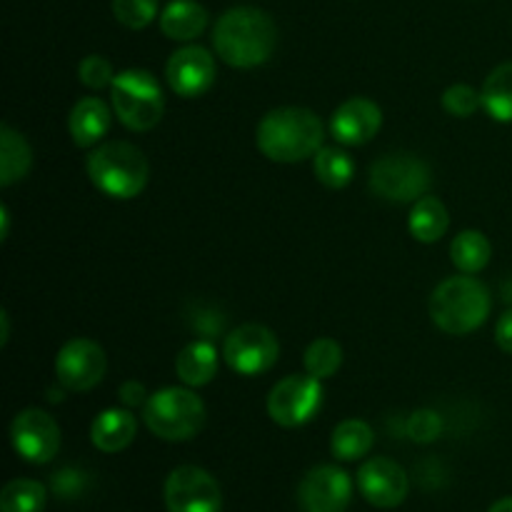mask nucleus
<instances>
[{
	"label": "nucleus",
	"mask_w": 512,
	"mask_h": 512,
	"mask_svg": "<svg viewBox=\"0 0 512 512\" xmlns=\"http://www.w3.org/2000/svg\"><path fill=\"white\" fill-rule=\"evenodd\" d=\"M278 45L275 20L260 8H233L213 28V48L230 68H258L268 63Z\"/></svg>",
	"instance_id": "nucleus-1"
},
{
	"label": "nucleus",
	"mask_w": 512,
	"mask_h": 512,
	"mask_svg": "<svg viewBox=\"0 0 512 512\" xmlns=\"http://www.w3.org/2000/svg\"><path fill=\"white\" fill-rule=\"evenodd\" d=\"M323 123L308 108H275L260 120L258 148L273 163H300L323 148Z\"/></svg>",
	"instance_id": "nucleus-2"
},
{
	"label": "nucleus",
	"mask_w": 512,
	"mask_h": 512,
	"mask_svg": "<svg viewBox=\"0 0 512 512\" xmlns=\"http://www.w3.org/2000/svg\"><path fill=\"white\" fill-rule=\"evenodd\" d=\"M430 318L443 333L468 335L488 320L493 298L488 285L473 275H453L430 295Z\"/></svg>",
	"instance_id": "nucleus-3"
},
{
	"label": "nucleus",
	"mask_w": 512,
	"mask_h": 512,
	"mask_svg": "<svg viewBox=\"0 0 512 512\" xmlns=\"http://www.w3.org/2000/svg\"><path fill=\"white\" fill-rule=\"evenodd\" d=\"M88 175L108 198L130 200L145 190L150 168L143 150L125 140H113L88 155Z\"/></svg>",
	"instance_id": "nucleus-4"
},
{
	"label": "nucleus",
	"mask_w": 512,
	"mask_h": 512,
	"mask_svg": "<svg viewBox=\"0 0 512 512\" xmlns=\"http://www.w3.org/2000/svg\"><path fill=\"white\" fill-rule=\"evenodd\" d=\"M143 420L153 435L180 443L203 430L205 403L188 388H163L143 405Z\"/></svg>",
	"instance_id": "nucleus-5"
},
{
	"label": "nucleus",
	"mask_w": 512,
	"mask_h": 512,
	"mask_svg": "<svg viewBox=\"0 0 512 512\" xmlns=\"http://www.w3.org/2000/svg\"><path fill=\"white\" fill-rule=\"evenodd\" d=\"M110 103L120 123L135 133L153 130L165 110L163 90L150 70H123L110 85Z\"/></svg>",
	"instance_id": "nucleus-6"
},
{
	"label": "nucleus",
	"mask_w": 512,
	"mask_h": 512,
	"mask_svg": "<svg viewBox=\"0 0 512 512\" xmlns=\"http://www.w3.org/2000/svg\"><path fill=\"white\" fill-rule=\"evenodd\" d=\"M433 183L428 163L413 153H388L370 168L368 185L378 198L390 203H415L425 198Z\"/></svg>",
	"instance_id": "nucleus-7"
},
{
	"label": "nucleus",
	"mask_w": 512,
	"mask_h": 512,
	"mask_svg": "<svg viewBox=\"0 0 512 512\" xmlns=\"http://www.w3.org/2000/svg\"><path fill=\"white\" fill-rule=\"evenodd\" d=\"M280 343L270 328L260 323H248L235 328L225 335L223 360L233 373L255 378L260 373H268L278 363Z\"/></svg>",
	"instance_id": "nucleus-8"
},
{
	"label": "nucleus",
	"mask_w": 512,
	"mask_h": 512,
	"mask_svg": "<svg viewBox=\"0 0 512 512\" xmlns=\"http://www.w3.org/2000/svg\"><path fill=\"white\" fill-rule=\"evenodd\" d=\"M323 405V385L313 375H288L268 393V415L280 428L310 423Z\"/></svg>",
	"instance_id": "nucleus-9"
},
{
	"label": "nucleus",
	"mask_w": 512,
	"mask_h": 512,
	"mask_svg": "<svg viewBox=\"0 0 512 512\" xmlns=\"http://www.w3.org/2000/svg\"><path fill=\"white\" fill-rule=\"evenodd\" d=\"M165 508L168 512H220L223 493L218 480L198 465H180L165 480Z\"/></svg>",
	"instance_id": "nucleus-10"
},
{
	"label": "nucleus",
	"mask_w": 512,
	"mask_h": 512,
	"mask_svg": "<svg viewBox=\"0 0 512 512\" xmlns=\"http://www.w3.org/2000/svg\"><path fill=\"white\" fill-rule=\"evenodd\" d=\"M105 350L88 338L68 340L55 355V378L65 390L88 393L105 378Z\"/></svg>",
	"instance_id": "nucleus-11"
},
{
	"label": "nucleus",
	"mask_w": 512,
	"mask_h": 512,
	"mask_svg": "<svg viewBox=\"0 0 512 512\" xmlns=\"http://www.w3.org/2000/svg\"><path fill=\"white\" fill-rule=\"evenodd\" d=\"M10 440L20 458L33 465H45L58 455L60 428L53 415L40 408H28L15 415L10 425Z\"/></svg>",
	"instance_id": "nucleus-12"
},
{
	"label": "nucleus",
	"mask_w": 512,
	"mask_h": 512,
	"mask_svg": "<svg viewBox=\"0 0 512 512\" xmlns=\"http://www.w3.org/2000/svg\"><path fill=\"white\" fill-rule=\"evenodd\" d=\"M353 498L348 473L335 465L308 470L298 485V503L303 512H345Z\"/></svg>",
	"instance_id": "nucleus-13"
},
{
	"label": "nucleus",
	"mask_w": 512,
	"mask_h": 512,
	"mask_svg": "<svg viewBox=\"0 0 512 512\" xmlns=\"http://www.w3.org/2000/svg\"><path fill=\"white\" fill-rule=\"evenodd\" d=\"M165 80L180 98H200L215 83V58L200 45H185L170 55Z\"/></svg>",
	"instance_id": "nucleus-14"
},
{
	"label": "nucleus",
	"mask_w": 512,
	"mask_h": 512,
	"mask_svg": "<svg viewBox=\"0 0 512 512\" xmlns=\"http://www.w3.org/2000/svg\"><path fill=\"white\" fill-rule=\"evenodd\" d=\"M358 488L363 498L375 508H398L408 498V473L390 458H373L360 465Z\"/></svg>",
	"instance_id": "nucleus-15"
},
{
	"label": "nucleus",
	"mask_w": 512,
	"mask_h": 512,
	"mask_svg": "<svg viewBox=\"0 0 512 512\" xmlns=\"http://www.w3.org/2000/svg\"><path fill=\"white\" fill-rule=\"evenodd\" d=\"M383 110L368 98H350L340 105L330 120V133L340 145H365L378 135Z\"/></svg>",
	"instance_id": "nucleus-16"
},
{
	"label": "nucleus",
	"mask_w": 512,
	"mask_h": 512,
	"mask_svg": "<svg viewBox=\"0 0 512 512\" xmlns=\"http://www.w3.org/2000/svg\"><path fill=\"white\" fill-rule=\"evenodd\" d=\"M110 120H113V113H110L108 103L100 98H80L78 103L73 105L68 118V130L70 138L78 148H93L100 140L108 135Z\"/></svg>",
	"instance_id": "nucleus-17"
},
{
	"label": "nucleus",
	"mask_w": 512,
	"mask_h": 512,
	"mask_svg": "<svg viewBox=\"0 0 512 512\" xmlns=\"http://www.w3.org/2000/svg\"><path fill=\"white\" fill-rule=\"evenodd\" d=\"M138 433V420L130 410H103L90 425V440L100 453H120L128 448Z\"/></svg>",
	"instance_id": "nucleus-18"
},
{
	"label": "nucleus",
	"mask_w": 512,
	"mask_h": 512,
	"mask_svg": "<svg viewBox=\"0 0 512 512\" xmlns=\"http://www.w3.org/2000/svg\"><path fill=\"white\" fill-rule=\"evenodd\" d=\"M175 373H178L180 383L188 388H203L218 373V350L210 340H195V343L185 345L175 358Z\"/></svg>",
	"instance_id": "nucleus-19"
},
{
	"label": "nucleus",
	"mask_w": 512,
	"mask_h": 512,
	"mask_svg": "<svg viewBox=\"0 0 512 512\" xmlns=\"http://www.w3.org/2000/svg\"><path fill=\"white\" fill-rule=\"evenodd\" d=\"M208 28V10L195 0H173L160 13V30L170 40H195Z\"/></svg>",
	"instance_id": "nucleus-20"
},
{
	"label": "nucleus",
	"mask_w": 512,
	"mask_h": 512,
	"mask_svg": "<svg viewBox=\"0 0 512 512\" xmlns=\"http://www.w3.org/2000/svg\"><path fill=\"white\" fill-rule=\"evenodd\" d=\"M33 165V150L28 140L10 125H0V185L10 188L23 180Z\"/></svg>",
	"instance_id": "nucleus-21"
},
{
	"label": "nucleus",
	"mask_w": 512,
	"mask_h": 512,
	"mask_svg": "<svg viewBox=\"0 0 512 512\" xmlns=\"http://www.w3.org/2000/svg\"><path fill=\"white\" fill-rule=\"evenodd\" d=\"M408 228L410 235L420 243H438L450 228V215L443 200L433 198V195L415 200L413 210H410Z\"/></svg>",
	"instance_id": "nucleus-22"
},
{
	"label": "nucleus",
	"mask_w": 512,
	"mask_h": 512,
	"mask_svg": "<svg viewBox=\"0 0 512 512\" xmlns=\"http://www.w3.org/2000/svg\"><path fill=\"white\" fill-rule=\"evenodd\" d=\"M375 433L365 420H343L338 428L333 430L330 438V450L338 460L353 463V460L365 458L373 450Z\"/></svg>",
	"instance_id": "nucleus-23"
},
{
	"label": "nucleus",
	"mask_w": 512,
	"mask_h": 512,
	"mask_svg": "<svg viewBox=\"0 0 512 512\" xmlns=\"http://www.w3.org/2000/svg\"><path fill=\"white\" fill-rule=\"evenodd\" d=\"M490 255H493L490 240L480 230H463L450 243V260L465 275L480 273L490 263Z\"/></svg>",
	"instance_id": "nucleus-24"
},
{
	"label": "nucleus",
	"mask_w": 512,
	"mask_h": 512,
	"mask_svg": "<svg viewBox=\"0 0 512 512\" xmlns=\"http://www.w3.org/2000/svg\"><path fill=\"white\" fill-rule=\"evenodd\" d=\"M483 108L498 123H512V63H503L485 78Z\"/></svg>",
	"instance_id": "nucleus-25"
},
{
	"label": "nucleus",
	"mask_w": 512,
	"mask_h": 512,
	"mask_svg": "<svg viewBox=\"0 0 512 512\" xmlns=\"http://www.w3.org/2000/svg\"><path fill=\"white\" fill-rule=\"evenodd\" d=\"M315 178L330 190L348 188L355 175V163L345 150L340 148H320L313 158Z\"/></svg>",
	"instance_id": "nucleus-26"
},
{
	"label": "nucleus",
	"mask_w": 512,
	"mask_h": 512,
	"mask_svg": "<svg viewBox=\"0 0 512 512\" xmlns=\"http://www.w3.org/2000/svg\"><path fill=\"white\" fill-rule=\"evenodd\" d=\"M45 500L48 493L38 480H10L0 493V512H43Z\"/></svg>",
	"instance_id": "nucleus-27"
},
{
	"label": "nucleus",
	"mask_w": 512,
	"mask_h": 512,
	"mask_svg": "<svg viewBox=\"0 0 512 512\" xmlns=\"http://www.w3.org/2000/svg\"><path fill=\"white\" fill-rule=\"evenodd\" d=\"M343 365V348L333 338H318L305 350V373L318 380L333 378Z\"/></svg>",
	"instance_id": "nucleus-28"
},
{
	"label": "nucleus",
	"mask_w": 512,
	"mask_h": 512,
	"mask_svg": "<svg viewBox=\"0 0 512 512\" xmlns=\"http://www.w3.org/2000/svg\"><path fill=\"white\" fill-rule=\"evenodd\" d=\"M113 15L130 30H143L158 15V0H113Z\"/></svg>",
	"instance_id": "nucleus-29"
},
{
	"label": "nucleus",
	"mask_w": 512,
	"mask_h": 512,
	"mask_svg": "<svg viewBox=\"0 0 512 512\" xmlns=\"http://www.w3.org/2000/svg\"><path fill=\"white\" fill-rule=\"evenodd\" d=\"M405 435H408L413 443L420 445L435 443V440L443 435V418L430 408L415 410V413L408 415V420H405Z\"/></svg>",
	"instance_id": "nucleus-30"
},
{
	"label": "nucleus",
	"mask_w": 512,
	"mask_h": 512,
	"mask_svg": "<svg viewBox=\"0 0 512 512\" xmlns=\"http://www.w3.org/2000/svg\"><path fill=\"white\" fill-rule=\"evenodd\" d=\"M480 105H483V93L475 90L473 85H450L443 93V108L455 118H470V115L478 113Z\"/></svg>",
	"instance_id": "nucleus-31"
},
{
	"label": "nucleus",
	"mask_w": 512,
	"mask_h": 512,
	"mask_svg": "<svg viewBox=\"0 0 512 512\" xmlns=\"http://www.w3.org/2000/svg\"><path fill=\"white\" fill-rule=\"evenodd\" d=\"M78 78L85 88L103 90V88H108V85H113L115 73H113V65H110L108 58H103V55H88V58L80 60Z\"/></svg>",
	"instance_id": "nucleus-32"
},
{
	"label": "nucleus",
	"mask_w": 512,
	"mask_h": 512,
	"mask_svg": "<svg viewBox=\"0 0 512 512\" xmlns=\"http://www.w3.org/2000/svg\"><path fill=\"white\" fill-rule=\"evenodd\" d=\"M85 490V475L80 470L65 468L53 475V493L58 498H78Z\"/></svg>",
	"instance_id": "nucleus-33"
},
{
	"label": "nucleus",
	"mask_w": 512,
	"mask_h": 512,
	"mask_svg": "<svg viewBox=\"0 0 512 512\" xmlns=\"http://www.w3.org/2000/svg\"><path fill=\"white\" fill-rule=\"evenodd\" d=\"M118 398H120V403L128 405V408H140V405L148 403L150 395L145 393L143 383H138V380H128V383L120 385Z\"/></svg>",
	"instance_id": "nucleus-34"
},
{
	"label": "nucleus",
	"mask_w": 512,
	"mask_h": 512,
	"mask_svg": "<svg viewBox=\"0 0 512 512\" xmlns=\"http://www.w3.org/2000/svg\"><path fill=\"white\" fill-rule=\"evenodd\" d=\"M495 343L503 353L512 355V310L500 315L498 325H495Z\"/></svg>",
	"instance_id": "nucleus-35"
},
{
	"label": "nucleus",
	"mask_w": 512,
	"mask_h": 512,
	"mask_svg": "<svg viewBox=\"0 0 512 512\" xmlns=\"http://www.w3.org/2000/svg\"><path fill=\"white\" fill-rule=\"evenodd\" d=\"M8 338H10V318L3 310V313H0V345L8 343Z\"/></svg>",
	"instance_id": "nucleus-36"
},
{
	"label": "nucleus",
	"mask_w": 512,
	"mask_h": 512,
	"mask_svg": "<svg viewBox=\"0 0 512 512\" xmlns=\"http://www.w3.org/2000/svg\"><path fill=\"white\" fill-rule=\"evenodd\" d=\"M0 220H3V230H0V238H8V233H10V213H8V208H0Z\"/></svg>",
	"instance_id": "nucleus-37"
},
{
	"label": "nucleus",
	"mask_w": 512,
	"mask_h": 512,
	"mask_svg": "<svg viewBox=\"0 0 512 512\" xmlns=\"http://www.w3.org/2000/svg\"><path fill=\"white\" fill-rule=\"evenodd\" d=\"M488 512H512V498H503L493 505Z\"/></svg>",
	"instance_id": "nucleus-38"
}]
</instances>
